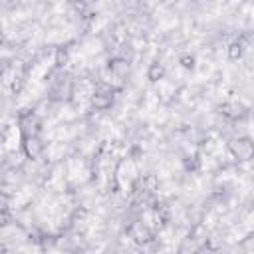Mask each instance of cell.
I'll return each instance as SVG.
<instances>
[{"label": "cell", "mask_w": 254, "mask_h": 254, "mask_svg": "<svg viewBox=\"0 0 254 254\" xmlns=\"http://www.w3.org/2000/svg\"><path fill=\"white\" fill-rule=\"evenodd\" d=\"M228 151L238 161H248L252 157V141L248 137H234L228 141Z\"/></svg>", "instance_id": "6da1fadb"}, {"label": "cell", "mask_w": 254, "mask_h": 254, "mask_svg": "<svg viewBox=\"0 0 254 254\" xmlns=\"http://www.w3.org/2000/svg\"><path fill=\"white\" fill-rule=\"evenodd\" d=\"M18 123H20V133H22V137H28V135H40V127H42V123H40V119H38V115H36L34 111L20 113Z\"/></svg>", "instance_id": "7a4b0ae2"}, {"label": "cell", "mask_w": 254, "mask_h": 254, "mask_svg": "<svg viewBox=\"0 0 254 254\" xmlns=\"http://www.w3.org/2000/svg\"><path fill=\"white\" fill-rule=\"evenodd\" d=\"M22 151L28 159H40L42 153H44V143L40 139V135H28V137H22Z\"/></svg>", "instance_id": "3957f363"}, {"label": "cell", "mask_w": 254, "mask_h": 254, "mask_svg": "<svg viewBox=\"0 0 254 254\" xmlns=\"http://www.w3.org/2000/svg\"><path fill=\"white\" fill-rule=\"evenodd\" d=\"M113 105V91H95L91 97V107L95 111H105Z\"/></svg>", "instance_id": "277c9868"}, {"label": "cell", "mask_w": 254, "mask_h": 254, "mask_svg": "<svg viewBox=\"0 0 254 254\" xmlns=\"http://www.w3.org/2000/svg\"><path fill=\"white\" fill-rule=\"evenodd\" d=\"M220 113L228 119H242L246 115V107L242 103H236V101H224L220 105Z\"/></svg>", "instance_id": "5b68a950"}, {"label": "cell", "mask_w": 254, "mask_h": 254, "mask_svg": "<svg viewBox=\"0 0 254 254\" xmlns=\"http://www.w3.org/2000/svg\"><path fill=\"white\" fill-rule=\"evenodd\" d=\"M107 69L115 75V77H125L129 73V62L125 58H111L109 64H107Z\"/></svg>", "instance_id": "8992f818"}, {"label": "cell", "mask_w": 254, "mask_h": 254, "mask_svg": "<svg viewBox=\"0 0 254 254\" xmlns=\"http://www.w3.org/2000/svg\"><path fill=\"white\" fill-rule=\"evenodd\" d=\"M165 73H167V69H165V65L161 62H151L149 67H147V79L153 81V83L159 81V79H163Z\"/></svg>", "instance_id": "52a82bcc"}, {"label": "cell", "mask_w": 254, "mask_h": 254, "mask_svg": "<svg viewBox=\"0 0 254 254\" xmlns=\"http://www.w3.org/2000/svg\"><path fill=\"white\" fill-rule=\"evenodd\" d=\"M131 236H133V240L137 244H149V242H153V232L147 226H137Z\"/></svg>", "instance_id": "ba28073f"}, {"label": "cell", "mask_w": 254, "mask_h": 254, "mask_svg": "<svg viewBox=\"0 0 254 254\" xmlns=\"http://www.w3.org/2000/svg\"><path fill=\"white\" fill-rule=\"evenodd\" d=\"M226 52H228V58H230L232 62L240 60V58L244 56V42H240V40L230 42V44H228V48H226Z\"/></svg>", "instance_id": "9c48e42d"}, {"label": "cell", "mask_w": 254, "mask_h": 254, "mask_svg": "<svg viewBox=\"0 0 254 254\" xmlns=\"http://www.w3.org/2000/svg\"><path fill=\"white\" fill-rule=\"evenodd\" d=\"M67 62H69V50L65 48V46H62V48H58L56 50V58H54V64H56V67H65L67 65Z\"/></svg>", "instance_id": "30bf717a"}, {"label": "cell", "mask_w": 254, "mask_h": 254, "mask_svg": "<svg viewBox=\"0 0 254 254\" xmlns=\"http://www.w3.org/2000/svg\"><path fill=\"white\" fill-rule=\"evenodd\" d=\"M155 218H157L161 224L169 222V220H171V208H169L167 204H163V202H161V204L157 202V204H155Z\"/></svg>", "instance_id": "8fae6325"}, {"label": "cell", "mask_w": 254, "mask_h": 254, "mask_svg": "<svg viewBox=\"0 0 254 254\" xmlns=\"http://www.w3.org/2000/svg\"><path fill=\"white\" fill-rule=\"evenodd\" d=\"M141 183H143V190H147V192H153L159 187V179L155 175H145Z\"/></svg>", "instance_id": "7c38bea8"}, {"label": "cell", "mask_w": 254, "mask_h": 254, "mask_svg": "<svg viewBox=\"0 0 254 254\" xmlns=\"http://www.w3.org/2000/svg\"><path fill=\"white\" fill-rule=\"evenodd\" d=\"M179 64L185 67V69H192L194 67V56L192 54H183L179 58Z\"/></svg>", "instance_id": "4fadbf2b"}, {"label": "cell", "mask_w": 254, "mask_h": 254, "mask_svg": "<svg viewBox=\"0 0 254 254\" xmlns=\"http://www.w3.org/2000/svg\"><path fill=\"white\" fill-rule=\"evenodd\" d=\"M22 87H24V79H22V77H18V81H14V83H12V93H16V95H18V93L22 91Z\"/></svg>", "instance_id": "5bb4252c"}, {"label": "cell", "mask_w": 254, "mask_h": 254, "mask_svg": "<svg viewBox=\"0 0 254 254\" xmlns=\"http://www.w3.org/2000/svg\"><path fill=\"white\" fill-rule=\"evenodd\" d=\"M85 6H87V4H85L83 0H79V2H77V0H73V8H75V10L83 12V10H85Z\"/></svg>", "instance_id": "9a60e30c"}, {"label": "cell", "mask_w": 254, "mask_h": 254, "mask_svg": "<svg viewBox=\"0 0 254 254\" xmlns=\"http://www.w3.org/2000/svg\"><path fill=\"white\" fill-rule=\"evenodd\" d=\"M4 40H6V38H4V32H2V30H0V46H2V44H4Z\"/></svg>", "instance_id": "2e32d148"}]
</instances>
